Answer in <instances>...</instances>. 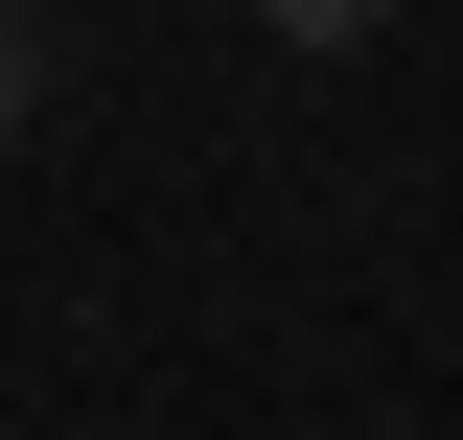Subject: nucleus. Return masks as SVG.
<instances>
[{
    "label": "nucleus",
    "instance_id": "obj_1",
    "mask_svg": "<svg viewBox=\"0 0 463 440\" xmlns=\"http://www.w3.org/2000/svg\"><path fill=\"white\" fill-rule=\"evenodd\" d=\"M255 24H279V47H371L394 0H255Z\"/></svg>",
    "mask_w": 463,
    "mask_h": 440
},
{
    "label": "nucleus",
    "instance_id": "obj_2",
    "mask_svg": "<svg viewBox=\"0 0 463 440\" xmlns=\"http://www.w3.org/2000/svg\"><path fill=\"white\" fill-rule=\"evenodd\" d=\"M24 116H47V24L0 0V139H24Z\"/></svg>",
    "mask_w": 463,
    "mask_h": 440
}]
</instances>
